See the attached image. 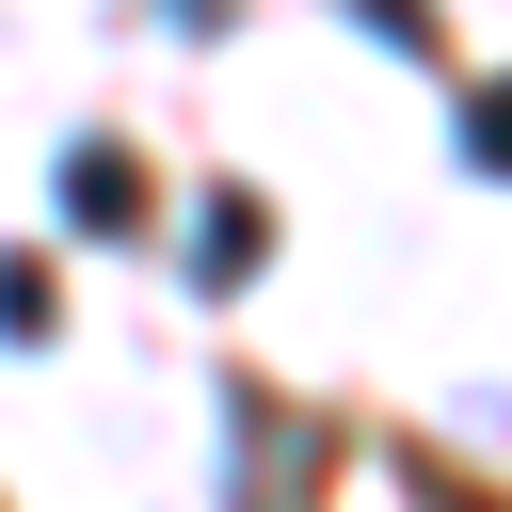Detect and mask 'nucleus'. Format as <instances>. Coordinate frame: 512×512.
I'll use <instances>...</instances> for the list:
<instances>
[{
    "label": "nucleus",
    "mask_w": 512,
    "mask_h": 512,
    "mask_svg": "<svg viewBox=\"0 0 512 512\" xmlns=\"http://www.w3.org/2000/svg\"><path fill=\"white\" fill-rule=\"evenodd\" d=\"M256 256H272V208H256V192H208V208H192V288H240Z\"/></svg>",
    "instance_id": "1"
},
{
    "label": "nucleus",
    "mask_w": 512,
    "mask_h": 512,
    "mask_svg": "<svg viewBox=\"0 0 512 512\" xmlns=\"http://www.w3.org/2000/svg\"><path fill=\"white\" fill-rule=\"evenodd\" d=\"M64 224H80V240H112V224H144V176H128L112 144H80V160H64Z\"/></svg>",
    "instance_id": "2"
},
{
    "label": "nucleus",
    "mask_w": 512,
    "mask_h": 512,
    "mask_svg": "<svg viewBox=\"0 0 512 512\" xmlns=\"http://www.w3.org/2000/svg\"><path fill=\"white\" fill-rule=\"evenodd\" d=\"M352 32H368V48H400V64H432V48H448V32H432V0H352Z\"/></svg>",
    "instance_id": "3"
},
{
    "label": "nucleus",
    "mask_w": 512,
    "mask_h": 512,
    "mask_svg": "<svg viewBox=\"0 0 512 512\" xmlns=\"http://www.w3.org/2000/svg\"><path fill=\"white\" fill-rule=\"evenodd\" d=\"M48 320H64V288H48L32 256H0V336H48Z\"/></svg>",
    "instance_id": "4"
},
{
    "label": "nucleus",
    "mask_w": 512,
    "mask_h": 512,
    "mask_svg": "<svg viewBox=\"0 0 512 512\" xmlns=\"http://www.w3.org/2000/svg\"><path fill=\"white\" fill-rule=\"evenodd\" d=\"M464 160H480V176H512V80H480V96H464Z\"/></svg>",
    "instance_id": "5"
},
{
    "label": "nucleus",
    "mask_w": 512,
    "mask_h": 512,
    "mask_svg": "<svg viewBox=\"0 0 512 512\" xmlns=\"http://www.w3.org/2000/svg\"><path fill=\"white\" fill-rule=\"evenodd\" d=\"M160 16H176V32H224V0H160Z\"/></svg>",
    "instance_id": "6"
}]
</instances>
